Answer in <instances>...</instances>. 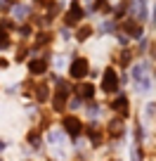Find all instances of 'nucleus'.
<instances>
[{
	"label": "nucleus",
	"mask_w": 156,
	"mask_h": 161,
	"mask_svg": "<svg viewBox=\"0 0 156 161\" xmlns=\"http://www.w3.org/2000/svg\"><path fill=\"white\" fill-rule=\"evenodd\" d=\"M26 142H29V147L38 149V147H40V142H43V130H40L38 126L29 128V133H26Z\"/></svg>",
	"instance_id": "11"
},
{
	"label": "nucleus",
	"mask_w": 156,
	"mask_h": 161,
	"mask_svg": "<svg viewBox=\"0 0 156 161\" xmlns=\"http://www.w3.org/2000/svg\"><path fill=\"white\" fill-rule=\"evenodd\" d=\"M97 88L109 97L118 95V92H121V71L116 69L114 64H106L104 71H102V78H100V86Z\"/></svg>",
	"instance_id": "4"
},
{
	"label": "nucleus",
	"mask_w": 156,
	"mask_h": 161,
	"mask_svg": "<svg viewBox=\"0 0 156 161\" xmlns=\"http://www.w3.org/2000/svg\"><path fill=\"white\" fill-rule=\"evenodd\" d=\"M50 66H52V50H45L43 55H35L33 59L26 62V74L33 80H43L50 74Z\"/></svg>",
	"instance_id": "3"
},
{
	"label": "nucleus",
	"mask_w": 156,
	"mask_h": 161,
	"mask_svg": "<svg viewBox=\"0 0 156 161\" xmlns=\"http://www.w3.org/2000/svg\"><path fill=\"white\" fill-rule=\"evenodd\" d=\"M85 14H88V10L83 7V3H71V5L62 12V17H59V19H62V26H64V29H69V31L78 29V26L85 21Z\"/></svg>",
	"instance_id": "5"
},
{
	"label": "nucleus",
	"mask_w": 156,
	"mask_h": 161,
	"mask_svg": "<svg viewBox=\"0 0 156 161\" xmlns=\"http://www.w3.org/2000/svg\"><path fill=\"white\" fill-rule=\"evenodd\" d=\"M78 161H85V159H78Z\"/></svg>",
	"instance_id": "14"
},
{
	"label": "nucleus",
	"mask_w": 156,
	"mask_h": 161,
	"mask_svg": "<svg viewBox=\"0 0 156 161\" xmlns=\"http://www.w3.org/2000/svg\"><path fill=\"white\" fill-rule=\"evenodd\" d=\"M57 123H59V130L66 135V140L76 142V140H81L83 133H85V121L81 119V114H62L59 119H57Z\"/></svg>",
	"instance_id": "1"
},
{
	"label": "nucleus",
	"mask_w": 156,
	"mask_h": 161,
	"mask_svg": "<svg viewBox=\"0 0 156 161\" xmlns=\"http://www.w3.org/2000/svg\"><path fill=\"white\" fill-rule=\"evenodd\" d=\"M92 71V62L88 55H73L71 62L66 64V76H69L71 83H81V80H88Z\"/></svg>",
	"instance_id": "2"
},
{
	"label": "nucleus",
	"mask_w": 156,
	"mask_h": 161,
	"mask_svg": "<svg viewBox=\"0 0 156 161\" xmlns=\"http://www.w3.org/2000/svg\"><path fill=\"white\" fill-rule=\"evenodd\" d=\"M118 31H121L128 40H142L144 38V24L132 19V17H126L123 21H118Z\"/></svg>",
	"instance_id": "7"
},
{
	"label": "nucleus",
	"mask_w": 156,
	"mask_h": 161,
	"mask_svg": "<svg viewBox=\"0 0 156 161\" xmlns=\"http://www.w3.org/2000/svg\"><path fill=\"white\" fill-rule=\"evenodd\" d=\"M154 62H156V50H154ZM154 76H156V66H154Z\"/></svg>",
	"instance_id": "13"
},
{
	"label": "nucleus",
	"mask_w": 156,
	"mask_h": 161,
	"mask_svg": "<svg viewBox=\"0 0 156 161\" xmlns=\"http://www.w3.org/2000/svg\"><path fill=\"white\" fill-rule=\"evenodd\" d=\"M10 64H12V62L7 59L5 55H0V71H7V69H10Z\"/></svg>",
	"instance_id": "12"
},
{
	"label": "nucleus",
	"mask_w": 156,
	"mask_h": 161,
	"mask_svg": "<svg viewBox=\"0 0 156 161\" xmlns=\"http://www.w3.org/2000/svg\"><path fill=\"white\" fill-rule=\"evenodd\" d=\"M90 12L92 14H100L102 19H106V17H111V12H114V5H111V0H92Z\"/></svg>",
	"instance_id": "9"
},
{
	"label": "nucleus",
	"mask_w": 156,
	"mask_h": 161,
	"mask_svg": "<svg viewBox=\"0 0 156 161\" xmlns=\"http://www.w3.org/2000/svg\"><path fill=\"white\" fill-rule=\"evenodd\" d=\"M106 109L111 111V116H118V119L126 121L128 116L132 114V104H130V97L126 95V92H118V95H114L109 102H106Z\"/></svg>",
	"instance_id": "6"
},
{
	"label": "nucleus",
	"mask_w": 156,
	"mask_h": 161,
	"mask_svg": "<svg viewBox=\"0 0 156 161\" xmlns=\"http://www.w3.org/2000/svg\"><path fill=\"white\" fill-rule=\"evenodd\" d=\"M73 95L83 102V104H90L97 97V86L92 80H81V83H73Z\"/></svg>",
	"instance_id": "8"
},
{
	"label": "nucleus",
	"mask_w": 156,
	"mask_h": 161,
	"mask_svg": "<svg viewBox=\"0 0 156 161\" xmlns=\"http://www.w3.org/2000/svg\"><path fill=\"white\" fill-rule=\"evenodd\" d=\"M95 36V26L92 24H81L78 29H73V40L76 43H88Z\"/></svg>",
	"instance_id": "10"
}]
</instances>
